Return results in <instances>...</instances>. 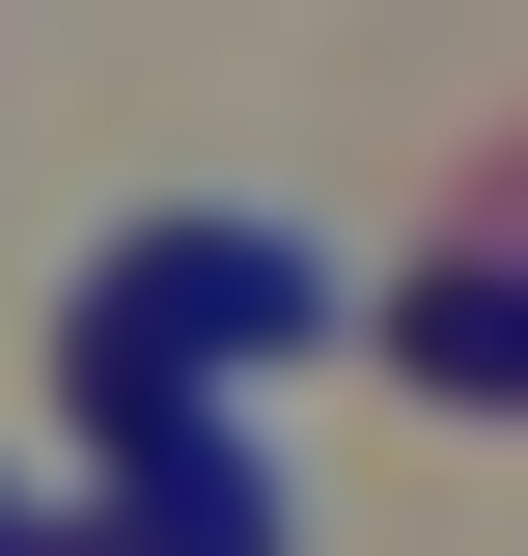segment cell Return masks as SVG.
Returning <instances> with one entry per match:
<instances>
[{
    "label": "cell",
    "mask_w": 528,
    "mask_h": 556,
    "mask_svg": "<svg viewBox=\"0 0 528 556\" xmlns=\"http://www.w3.org/2000/svg\"><path fill=\"white\" fill-rule=\"evenodd\" d=\"M417 390H473V417L528 390V278H445V306H417Z\"/></svg>",
    "instance_id": "cell-3"
},
{
    "label": "cell",
    "mask_w": 528,
    "mask_h": 556,
    "mask_svg": "<svg viewBox=\"0 0 528 556\" xmlns=\"http://www.w3.org/2000/svg\"><path fill=\"white\" fill-rule=\"evenodd\" d=\"M84 445H112V556H306V501L223 390H84Z\"/></svg>",
    "instance_id": "cell-2"
},
{
    "label": "cell",
    "mask_w": 528,
    "mask_h": 556,
    "mask_svg": "<svg viewBox=\"0 0 528 556\" xmlns=\"http://www.w3.org/2000/svg\"><path fill=\"white\" fill-rule=\"evenodd\" d=\"M334 334H362V278H334L278 195H167V223L84 251L56 390H251V362H334Z\"/></svg>",
    "instance_id": "cell-1"
}]
</instances>
